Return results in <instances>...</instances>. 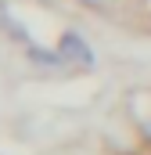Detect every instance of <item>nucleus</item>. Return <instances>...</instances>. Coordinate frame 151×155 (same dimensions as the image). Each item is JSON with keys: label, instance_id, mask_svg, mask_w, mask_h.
<instances>
[{"label": "nucleus", "instance_id": "obj_1", "mask_svg": "<svg viewBox=\"0 0 151 155\" xmlns=\"http://www.w3.org/2000/svg\"><path fill=\"white\" fill-rule=\"evenodd\" d=\"M7 25V7H4V0H0V29Z\"/></svg>", "mask_w": 151, "mask_h": 155}]
</instances>
